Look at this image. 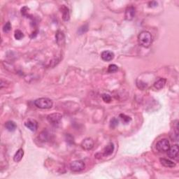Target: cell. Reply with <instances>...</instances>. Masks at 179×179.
Here are the masks:
<instances>
[{"label": "cell", "mask_w": 179, "mask_h": 179, "mask_svg": "<svg viewBox=\"0 0 179 179\" xmlns=\"http://www.w3.org/2000/svg\"><path fill=\"white\" fill-rule=\"evenodd\" d=\"M138 41L141 46L144 48H148L152 44L153 36L148 31H142L138 36Z\"/></svg>", "instance_id": "obj_1"}, {"label": "cell", "mask_w": 179, "mask_h": 179, "mask_svg": "<svg viewBox=\"0 0 179 179\" xmlns=\"http://www.w3.org/2000/svg\"><path fill=\"white\" fill-rule=\"evenodd\" d=\"M34 104L37 108L41 109H51L53 105V101L50 99L46 97H42L36 99L34 101Z\"/></svg>", "instance_id": "obj_2"}, {"label": "cell", "mask_w": 179, "mask_h": 179, "mask_svg": "<svg viewBox=\"0 0 179 179\" xmlns=\"http://www.w3.org/2000/svg\"><path fill=\"white\" fill-rule=\"evenodd\" d=\"M170 143L167 139L160 140L156 144V148L160 153L167 152L168 150L170 148Z\"/></svg>", "instance_id": "obj_3"}, {"label": "cell", "mask_w": 179, "mask_h": 179, "mask_svg": "<svg viewBox=\"0 0 179 179\" xmlns=\"http://www.w3.org/2000/svg\"><path fill=\"white\" fill-rule=\"evenodd\" d=\"M85 167V164L81 160H76L70 164L71 170L74 172H79L83 171Z\"/></svg>", "instance_id": "obj_4"}, {"label": "cell", "mask_w": 179, "mask_h": 179, "mask_svg": "<svg viewBox=\"0 0 179 179\" xmlns=\"http://www.w3.org/2000/svg\"><path fill=\"white\" fill-rule=\"evenodd\" d=\"M62 118H63V116L60 114H58V113L50 114L47 116V120H48V121L50 122V123L52 124V125H54L59 124L60 121H61Z\"/></svg>", "instance_id": "obj_5"}, {"label": "cell", "mask_w": 179, "mask_h": 179, "mask_svg": "<svg viewBox=\"0 0 179 179\" xmlns=\"http://www.w3.org/2000/svg\"><path fill=\"white\" fill-rule=\"evenodd\" d=\"M135 13H136V9L133 6H127L125 12V18L127 21H130L134 19Z\"/></svg>", "instance_id": "obj_6"}, {"label": "cell", "mask_w": 179, "mask_h": 179, "mask_svg": "<svg viewBox=\"0 0 179 179\" xmlns=\"http://www.w3.org/2000/svg\"><path fill=\"white\" fill-rule=\"evenodd\" d=\"M94 141H93L91 138H86L85 139L83 140V141L81 142V147L83 148V149L85 150V151H90V150L92 149L94 147Z\"/></svg>", "instance_id": "obj_7"}, {"label": "cell", "mask_w": 179, "mask_h": 179, "mask_svg": "<svg viewBox=\"0 0 179 179\" xmlns=\"http://www.w3.org/2000/svg\"><path fill=\"white\" fill-rule=\"evenodd\" d=\"M178 146L177 144L173 146L172 147H170V148L167 151L168 157L171 159H176L178 157Z\"/></svg>", "instance_id": "obj_8"}, {"label": "cell", "mask_w": 179, "mask_h": 179, "mask_svg": "<svg viewBox=\"0 0 179 179\" xmlns=\"http://www.w3.org/2000/svg\"><path fill=\"white\" fill-rule=\"evenodd\" d=\"M25 125L32 131H36L38 129V122L35 120H28L25 122Z\"/></svg>", "instance_id": "obj_9"}, {"label": "cell", "mask_w": 179, "mask_h": 179, "mask_svg": "<svg viewBox=\"0 0 179 179\" xmlns=\"http://www.w3.org/2000/svg\"><path fill=\"white\" fill-rule=\"evenodd\" d=\"M55 39L56 43H58V45H60V46L63 45L65 42V35L63 32H62L60 30H58L55 34Z\"/></svg>", "instance_id": "obj_10"}, {"label": "cell", "mask_w": 179, "mask_h": 179, "mask_svg": "<svg viewBox=\"0 0 179 179\" xmlns=\"http://www.w3.org/2000/svg\"><path fill=\"white\" fill-rule=\"evenodd\" d=\"M115 55L112 51L110 50H105L103 51L101 54V58L104 61L106 62H109L111 61L114 58Z\"/></svg>", "instance_id": "obj_11"}, {"label": "cell", "mask_w": 179, "mask_h": 179, "mask_svg": "<svg viewBox=\"0 0 179 179\" xmlns=\"http://www.w3.org/2000/svg\"><path fill=\"white\" fill-rule=\"evenodd\" d=\"M61 11L63 13V19L64 21L67 22L70 19V12L68 7H67L65 5H63L61 7Z\"/></svg>", "instance_id": "obj_12"}, {"label": "cell", "mask_w": 179, "mask_h": 179, "mask_svg": "<svg viewBox=\"0 0 179 179\" xmlns=\"http://www.w3.org/2000/svg\"><path fill=\"white\" fill-rule=\"evenodd\" d=\"M166 83H167V80H166V78H161L159 80H158L157 81L155 82L154 84H153V87L157 90H161L164 87Z\"/></svg>", "instance_id": "obj_13"}, {"label": "cell", "mask_w": 179, "mask_h": 179, "mask_svg": "<svg viewBox=\"0 0 179 179\" xmlns=\"http://www.w3.org/2000/svg\"><path fill=\"white\" fill-rule=\"evenodd\" d=\"M114 145L113 143H109L104 149V156H109L114 153Z\"/></svg>", "instance_id": "obj_14"}, {"label": "cell", "mask_w": 179, "mask_h": 179, "mask_svg": "<svg viewBox=\"0 0 179 179\" xmlns=\"http://www.w3.org/2000/svg\"><path fill=\"white\" fill-rule=\"evenodd\" d=\"M160 161L161 162V164L164 167H169V168H173L176 167V163L172 161H171L170 160H168L166 158H160Z\"/></svg>", "instance_id": "obj_15"}, {"label": "cell", "mask_w": 179, "mask_h": 179, "mask_svg": "<svg viewBox=\"0 0 179 179\" xmlns=\"http://www.w3.org/2000/svg\"><path fill=\"white\" fill-rule=\"evenodd\" d=\"M23 155H24V151L23 148H20L17 151V152L16 153L15 155L13 157V160L16 162H19L21 161V160L23 158Z\"/></svg>", "instance_id": "obj_16"}, {"label": "cell", "mask_w": 179, "mask_h": 179, "mask_svg": "<svg viewBox=\"0 0 179 179\" xmlns=\"http://www.w3.org/2000/svg\"><path fill=\"white\" fill-rule=\"evenodd\" d=\"M5 127H6V129L9 131H13L17 128V125H16L15 122L9 120V121H7L6 123H5Z\"/></svg>", "instance_id": "obj_17"}, {"label": "cell", "mask_w": 179, "mask_h": 179, "mask_svg": "<svg viewBox=\"0 0 179 179\" xmlns=\"http://www.w3.org/2000/svg\"><path fill=\"white\" fill-rule=\"evenodd\" d=\"M119 118H120V120H122V122H123L124 124H128L131 120V118L130 117L128 116H126L125 114H120Z\"/></svg>", "instance_id": "obj_18"}, {"label": "cell", "mask_w": 179, "mask_h": 179, "mask_svg": "<svg viewBox=\"0 0 179 179\" xmlns=\"http://www.w3.org/2000/svg\"><path fill=\"white\" fill-rule=\"evenodd\" d=\"M14 37L16 40H21L24 37V34L21 30H17L15 31V34H14Z\"/></svg>", "instance_id": "obj_19"}, {"label": "cell", "mask_w": 179, "mask_h": 179, "mask_svg": "<svg viewBox=\"0 0 179 179\" xmlns=\"http://www.w3.org/2000/svg\"><path fill=\"white\" fill-rule=\"evenodd\" d=\"M87 31H88V25H84L78 29V34L81 35V34H85V33H86Z\"/></svg>", "instance_id": "obj_20"}, {"label": "cell", "mask_w": 179, "mask_h": 179, "mask_svg": "<svg viewBox=\"0 0 179 179\" xmlns=\"http://www.w3.org/2000/svg\"><path fill=\"white\" fill-rule=\"evenodd\" d=\"M118 70V67L116 65H114V64L109 65V68H108V72L110 73V74H111V73L116 72Z\"/></svg>", "instance_id": "obj_21"}, {"label": "cell", "mask_w": 179, "mask_h": 179, "mask_svg": "<svg viewBox=\"0 0 179 179\" xmlns=\"http://www.w3.org/2000/svg\"><path fill=\"white\" fill-rule=\"evenodd\" d=\"M136 85H137V87L141 90H145L147 87L146 83L141 81H139V80L136 81Z\"/></svg>", "instance_id": "obj_22"}, {"label": "cell", "mask_w": 179, "mask_h": 179, "mask_svg": "<svg viewBox=\"0 0 179 179\" xmlns=\"http://www.w3.org/2000/svg\"><path fill=\"white\" fill-rule=\"evenodd\" d=\"M11 30V24L10 22H7V23L4 25L3 27V32L4 33H7L9 32H10Z\"/></svg>", "instance_id": "obj_23"}, {"label": "cell", "mask_w": 179, "mask_h": 179, "mask_svg": "<svg viewBox=\"0 0 179 179\" xmlns=\"http://www.w3.org/2000/svg\"><path fill=\"white\" fill-rule=\"evenodd\" d=\"M102 98L103 99V101L106 102V103H110L111 101V96L108 94H103L102 95Z\"/></svg>", "instance_id": "obj_24"}, {"label": "cell", "mask_w": 179, "mask_h": 179, "mask_svg": "<svg viewBox=\"0 0 179 179\" xmlns=\"http://www.w3.org/2000/svg\"><path fill=\"white\" fill-rule=\"evenodd\" d=\"M30 10V9L27 6H24L21 9V14L25 17L28 18L29 14H28V11Z\"/></svg>", "instance_id": "obj_25"}, {"label": "cell", "mask_w": 179, "mask_h": 179, "mask_svg": "<svg viewBox=\"0 0 179 179\" xmlns=\"http://www.w3.org/2000/svg\"><path fill=\"white\" fill-rule=\"evenodd\" d=\"M118 123H119V121H118V119H116V118H113L112 120H111V127H113V128H114V127H116V126L118 125Z\"/></svg>", "instance_id": "obj_26"}, {"label": "cell", "mask_w": 179, "mask_h": 179, "mask_svg": "<svg viewBox=\"0 0 179 179\" xmlns=\"http://www.w3.org/2000/svg\"><path fill=\"white\" fill-rule=\"evenodd\" d=\"M149 7H151V8H153V7H156L158 6V2L157 1H151L148 4Z\"/></svg>", "instance_id": "obj_27"}]
</instances>
